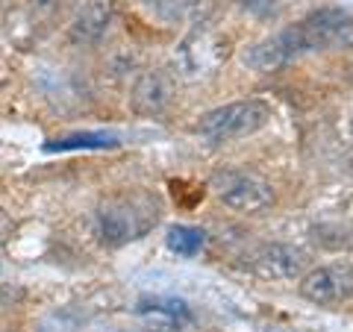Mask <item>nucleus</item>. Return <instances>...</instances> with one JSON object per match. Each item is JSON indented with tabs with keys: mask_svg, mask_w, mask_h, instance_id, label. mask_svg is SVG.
Returning <instances> with one entry per match:
<instances>
[{
	"mask_svg": "<svg viewBox=\"0 0 353 332\" xmlns=\"http://www.w3.org/2000/svg\"><path fill=\"white\" fill-rule=\"evenodd\" d=\"M141 332H165V326H159V329H141Z\"/></svg>",
	"mask_w": 353,
	"mask_h": 332,
	"instance_id": "nucleus-17",
	"label": "nucleus"
},
{
	"mask_svg": "<svg viewBox=\"0 0 353 332\" xmlns=\"http://www.w3.org/2000/svg\"><path fill=\"white\" fill-rule=\"evenodd\" d=\"M165 245H168V250L176 253V256L192 259V256H197V253L203 250V245H206V232H203V229H197V227L176 224V227L168 229V236H165Z\"/></svg>",
	"mask_w": 353,
	"mask_h": 332,
	"instance_id": "nucleus-11",
	"label": "nucleus"
},
{
	"mask_svg": "<svg viewBox=\"0 0 353 332\" xmlns=\"http://www.w3.org/2000/svg\"><path fill=\"white\" fill-rule=\"evenodd\" d=\"M121 138L115 132H71V136H59L44 145L48 153H68V150H115Z\"/></svg>",
	"mask_w": 353,
	"mask_h": 332,
	"instance_id": "nucleus-10",
	"label": "nucleus"
},
{
	"mask_svg": "<svg viewBox=\"0 0 353 332\" xmlns=\"http://www.w3.org/2000/svg\"><path fill=\"white\" fill-rule=\"evenodd\" d=\"M171 94H174L171 76L162 68H153V71L141 74L136 85H132L130 106H132V112H139V115H159L162 109L171 103Z\"/></svg>",
	"mask_w": 353,
	"mask_h": 332,
	"instance_id": "nucleus-9",
	"label": "nucleus"
},
{
	"mask_svg": "<svg viewBox=\"0 0 353 332\" xmlns=\"http://www.w3.org/2000/svg\"><path fill=\"white\" fill-rule=\"evenodd\" d=\"M271 121V109L262 101H236L227 106H218L206 112L197 124V136H201L209 147L227 145V141L245 138L259 132Z\"/></svg>",
	"mask_w": 353,
	"mask_h": 332,
	"instance_id": "nucleus-3",
	"label": "nucleus"
},
{
	"mask_svg": "<svg viewBox=\"0 0 353 332\" xmlns=\"http://www.w3.org/2000/svg\"><path fill=\"white\" fill-rule=\"evenodd\" d=\"M209 185H212V191L218 194V200L230 206L233 212L256 215L274 203L271 183L256 174H248V171H218Z\"/></svg>",
	"mask_w": 353,
	"mask_h": 332,
	"instance_id": "nucleus-4",
	"label": "nucleus"
},
{
	"mask_svg": "<svg viewBox=\"0 0 353 332\" xmlns=\"http://www.w3.org/2000/svg\"><path fill=\"white\" fill-rule=\"evenodd\" d=\"M339 48H353V12L339 6H324L309 12L297 24L256 41L245 53V65L259 74H271L292 65L294 59L309 56V53Z\"/></svg>",
	"mask_w": 353,
	"mask_h": 332,
	"instance_id": "nucleus-1",
	"label": "nucleus"
},
{
	"mask_svg": "<svg viewBox=\"0 0 353 332\" xmlns=\"http://www.w3.org/2000/svg\"><path fill=\"white\" fill-rule=\"evenodd\" d=\"M301 294L309 303L327 306V309L347 303V300H353V268L350 264H341V262L312 268L303 276Z\"/></svg>",
	"mask_w": 353,
	"mask_h": 332,
	"instance_id": "nucleus-5",
	"label": "nucleus"
},
{
	"mask_svg": "<svg viewBox=\"0 0 353 332\" xmlns=\"http://www.w3.org/2000/svg\"><path fill=\"white\" fill-rule=\"evenodd\" d=\"M109 24H112V0H88L74 15L68 39L74 44H83V48H94V44L103 41Z\"/></svg>",
	"mask_w": 353,
	"mask_h": 332,
	"instance_id": "nucleus-8",
	"label": "nucleus"
},
{
	"mask_svg": "<svg viewBox=\"0 0 353 332\" xmlns=\"http://www.w3.org/2000/svg\"><path fill=\"white\" fill-rule=\"evenodd\" d=\"M85 324V315L74 306H62V309H53L44 318H39L36 332H83Z\"/></svg>",
	"mask_w": 353,
	"mask_h": 332,
	"instance_id": "nucleus-13",
	"label": "nucleus"
},
{
	"mask_svg": "<svg viewBox=\"0 0 353 332\" xmlns=\"http://www.w3.org/2000/svg\"><path fill=\"white\" fill-rule=\"evenodd\" d=\"M159 220V200L145 191H127L115 194L97 206L94 229L101 245L106 247H124L130 241L145 238Z\"/></svg>",
	"mask_w": 353,
	"mask_h": 332,
	"instance_id": "nucleus-2",
	"label": "nucleus"
},
{
	"mask_svg": "<svg viewBox=\"0 0 353 332\" xmlns=\"http://www.w3.org/2000/svg\"><path fill=\"white\" fill-rule=\"evenodd\" d=\"M236 3L241 9H248L250 15H256V18H274V15L280 12L277 0H236Z\"/></svg>",
	"mask_w": 353,
	"mask_h": 332,
	"instance_id": "nucleus-15",
	"label": "nucleus"
},
{
	"mask_svg": "<svg viewBox=\"0 0 353 332\" xmlns=\"http://www.w3.org/2000/svg\"><path fill=\"white\" fill-rule=\"evenodd\" d=\"M62 3L65 0H30L32 12H39V15H57L62 9Z\"/></svg>",
	"mask_w": 353,
	"mask_h": 332,
	"instance_id": "nucleus-16",
	"label": "nucleus"
},
{
	"mask_svg": "<svg viewBox=\"0 0 353 332\" xmlns=\"http://www.w3.org/2000/svg\"><path fill=\"white\" fill-rule=\"evenodd\" d=\"M250 264L253 271L265 280H297V276H306V264H309V256L306 250L294 247V245H262L256 253L250 256Z\"/></svg>",
	"mask_w": 353,
	"mask_h": 332,
	"instance_id": "nucleus-7",
	"label": "nucleus"
},
{
	"mask_svg": "<svg viewBox=\"0 0 353 332\" xmlns=\"http://www.w3.org/2000/svg\"><path fill=\"white\" fill-rule=\"evenodd\" d=\"M145 6H150L159 18L174 21V18H180L185 9L192 6V0H145Z\"/></svg>",
	"mask_w": 353,
	"mask_h": 332,
	"instance_id": "nucleus-14",
	"label": "nucleus"
},
{
	"mask_svg": "<svg viewBox=\"0 0 353 332\" xmlns=\"http://www.w3.org/2000/svg\"><path fill=\"white\" fill-rule=\"evenodd\" d=\"M224 56H227V48L212 32H192V36L176 48L174 65L185 80H201V76L212 74Z\"/></svg>",
	"mask_w": 353,
	"mask_h": 332,
	"instance_id": "nucleus-6",
	"label": "nucleus"
},
{
	"mask_svg": "<svg viewBox=\"0 0 353 332\" xmlns=\"http://www.w3.org/2000/svg\"><path fill=\"white\" fill-rule=\"evenodd\" d=\"M136 312L139 315H165L171 320V324H185V320L192 318L189 306L183 300H174V297H141L136 303Z\"/></svg>",
	"mask_w": 353,
	"mask_h": 332,
	"instance_id": "nucleus-12",
	"label": "nucleus"
}]
</instances>
